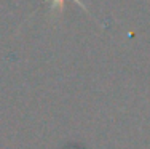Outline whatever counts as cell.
I'll use <instances>...</instances> for the list:
<instances>
[{
	"instance_id": "1",
	"label": "cell",
	"mask_w": 150,
	"mask_h": 149,
	"mask_svg": "<svg viewBox=\"0 0 150 149\" xmlns=\"http://www.w3.org/2000/svg\"><path fill=\"white\" fill-rule=\"evenodd\" d=\"M62 2L64 0H51V8H56V5H62ZM74 2H77L78 5H81L80 0H74Z\"/></svg>"
}]
</instances>
